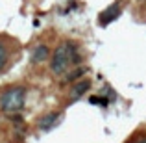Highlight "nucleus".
<instances>
[{
  "instance_id": "f257e3e1",
  "label": "nucleus",
  "mask_w": 146,
  "mask_h": 143,
  "mask_svg": "<svg viewBox=\"0 0 146 143\" xmlns=\"http://www.w3.org/2000/svg\"><path fill=\"white\" fill-rule=\"evenodd\" d=\"M80 61H82V54H80L78 45L72 41H63L50 56V73L56 76H63L70 69L78 67Z\"/></svg>"
},
{
  "instance_id": "f03ea898",
  "label": "nucleus",
  "mask_w": 146,
  "mask_h": 143,
  "mask_svg": "<svg viewBox=\"0 0 146 143\" xmlns=\"http://www.w3.org/2000/svg\"><path fill=\"white\" fill-rule=\"evenodd\" d=\"M26 102V87L24 86H11L0 97V110L7 115H17L22 111Z\"/></svg>"
},
{
  "instance_id": "7ed1b4c3",
  "label": "nucleus",
  "mask_w": 146,
  "mask_h": 143,
  "mask_svg": "<svg viewBox=\"0 0 146 143\" xmlns=\"http://www.w3.org/2000/svg\"><path fill=\"white\" fill-rule=\"evenodd\" d=\"M91 80L89 78H80V80H76L74 84L70 86V89H68V102H76V100H80L83 95L87 93V91L91 89Z\"/></svg>"
},
{
  "instance_id": "20e7f679",
  "label": "nucleus",
  "mask_w": 146,
  "mask_h": 143,
  "mask_svg": "<svg viewBox=\"0 0 146 143\" xmlns=\"http://www.w3.org/2000/svg\"><path fill=\"white\" fill-rule=\"evenodd\" d=\"M61 119H63V113H61V111H48V113L41 115V117L37 119V128L43 130V132H48L54 126L59 125Z\"/></svg>"
},
{
  "instance_id": "39448f33",
  "label": "nucleus",
  "mask_w": 146,
  "mask_h": 143,
  "mask_svg": "<svg viewBox=\"0 0 146 143\" xmlns=\"http://www.w3.org/2000/svg\"><path fill=\"white\" fill-rule=\"evenodd\" d=\"M120 13H122V4L117 0V2H113L109 7H106V9L98 15V22L102 26H107L109 22H113L115 19H118V15H120Z\"/></svg>"
},
{
  "instance_id": "423d86ee",
  "label": "nucleus",
  "mask_w": 146,
  "mask_h": 143,
  "mask_svg": "<svg viewBox=\"0 0 146 143\" xmlns=\"http://www.w3.org/2000/svg\"><path fill=\"white\" fill-rule=\"evenodd\" d=\"M9 60H11V47H9V43H7V39L0 37V75L7 71Z\"/></svg>"
},
{
  "instance_id": "0eeeda50",
  "label": "nucleus",
  "mask_w": 146,
  "mask_h": 143,
  "mask_svg": "<svg viewBox=\"0 0 146 143\" xmlns=\"http://www.w3.org/2000/svg\"><path fill=\"white\" fill-rule=\"evenodd\" d=\"M48 58H50V48L46 47V45H37V47L32 50L30 60H32V63L39 65V63H43V61H46Z\"/></svg>"
},
{
  "instance_id": "6e6552de",
  "label": "nucleus",
  "mask_w": 146,
  "mask_h": 143,
  "mask_svg": "<svg viewBox=\"0 0 146 143\" xmlns=\"http://www.w3.org/2000/svg\"><path fill=\"white\" fill-rule=\"evenodd\" d=\"M87 73V69H83V67H78V69H70V73H67L65 75V80H63V84H68V82H76V80L80 78V76H83Z\"/></svg>"
},
{
  "instance_id": "1a4fd4ad",
  "label": "nucleus",
  "mask_w": 146,
  "mask_h": 143,
  "mask_svg": "<svg viewBox=\"0 0 146 143\" xmlns=\"http://www.w3.org/2000/svg\"><path fill=\"white\" fill-rule=\"evenodd\" d=\"M126 143H146V136H141V138H133V140H128Z\"/></svg>"
}]
</instances>
